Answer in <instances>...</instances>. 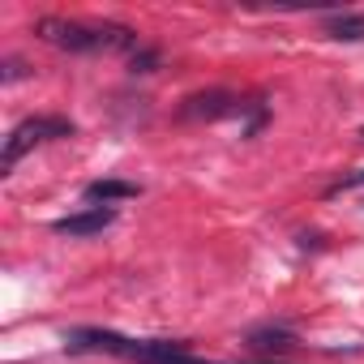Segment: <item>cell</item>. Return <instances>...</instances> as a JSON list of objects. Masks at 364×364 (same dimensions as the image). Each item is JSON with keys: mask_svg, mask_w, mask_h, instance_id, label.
I'll list each match as a JSON object with an SVG mask.
<instances>
[{"mask_svg": "<svg viewBox=\"0 0 364 364\" xmlns=\"http://www.w3.org/2000/svg\"><path fill=\"white\" fill-rule=\"evenodd\" d=\"M73 133V124L69 120H22L14 133H9V141H5V154H0V171H14V163L31 150V146H39V141H48V137H69Z\"/></svg>", "mask_w": 364, "mask_h": 364, "instance_id": "1", "label": "cell"}, {"mask_svg": "<svg viewBox=\"0 0 364 364\" xmlns=\"http://www.w3.org/2000/svg\"><path fill=\"white\" fill-rule=\"evenodd\" d=\"M35 35L60 52H95L99 48V35L95 26H82V22H69V18H39Z\"/></svg>", "mask_w": 364, "mask_h": 364, "instance_id": "2", "label": "cell"}, {"mask_svg": "<svg viewBox=\"0 0 364 364\" xmlns=\"http://www.w3.org/2000/svg\"><path fill=\"white\" fill-rule=\"evenodd\" d=\"M245 112V103L228 90H206V95H189L180 103V116L185 120H223V116H236Z\"/></svg>", "mask_w": 364, "mask_h": 364, "instance_id": "3", "label": "cell"}, {"mask_svg": "<svg viewBox=\"0 0 364 364\" xmlns=\"http://www.w3.org/2000/svg\"><path fill=\"white\" fill-rule=\"evenodd\" d=\"M112 223H116V210H112V206H90V210H82V215L56 219V232H60V236H95V232H103V228H112Z\"/></svg>", "mask_w": 364, "mask_h": 364, "instance_id": "4", "label": "cell"}, {"mask_svg": "<svg viewBox=\"0 0 364 364\" xmlns=\"http://www.w3.org/2000/svg\"><path fill=\"white\" fill-rule=\"evenodd\" d=\"M95 35H99V48H103V52H129V56H137V52H141L137 35H133L129 26H120V22H99V26H95Z\"/></svg>", "mask_w": 364, "mask_h": 364, "instance_id": "5", "label": "cell"}, {"mask_svg": "<svg viewBox=\"0 0 364 364\" xmlns=\"http://www.w3.org/2000/svg\"><path fill=\"white\" fill-rule=\"evenodd\" d=\"M326 35L338 39V43H355V39H364V14H334V18L326 22Z\"/></svg>", "mask_w": 364, "mask_h": 364, "instance_id": "6", "label": "cell"}, {"mask_svg": "<svg viewBox=\"0 0 364 364\" xmlns=\"http://www.w3.org/2000/svg\"><path fill=\"white\" fill-rule=\"evenodd\" d=\"M116 198H137V185H120V180H95V185H86V202H116Z\"/></svg>", "mask_w": 364, "mask_h": 364, "instance_id": "7", "label": "cell"}, {"mask_svg": "<svg viewBox=\"0 0 364 364\" xmlns=\"http://www.w3.org/2000/svg\"><path fill=\"white\" fill-rule=\"evenodd\" d=\"M249 343L262 347V351H283V347H291L296 338H291V330H253Z\"/></svg>", "mask_w": 364, "mask_h": 364, "instance_id": "8", "label": "cell"}, {"mask_svg": "<svg viewBox=\"0 0 364 364\" xmlns=\"http://www.w3.org/2000/svg\"><path fill=\"white\" fill-rule=\"evenodd\" d=\"M351 189H364V167H360V171H347L343 180H334V185H330V198H338V193H351Z\"/></svg>", "mask_w": 364, "mask_h": 364, "instance_id": "9", "label": "cell"}, {"mask_svg": "<svg viewBox=\"0 0 364 364\" xmlns=\"http://www.w3.org/2000/svg\"><path fill=\"white\" fill-rule=\"evenodd\" d=\"M154 65H159V56H154V52H137V56H133V73H150Z\"/></svg>", "mask_w": 364, "mask_h": 364, "instance_id": "10", "label": "cell"}, {"mask_svg": "<svg viewBox=\"0 0 364 364\" xmlns=\"http://www.w3.org/2000/svg\"><path fill=\"white\" fill-rule=\"evenodd\" d=\"M18 77H26V65L22 60H9L5 65V82H18Z\"/></svg>", "mask_w": 364, "mask_h": 364, "instance_id": "11", "label": "cell"}]
</instances>
